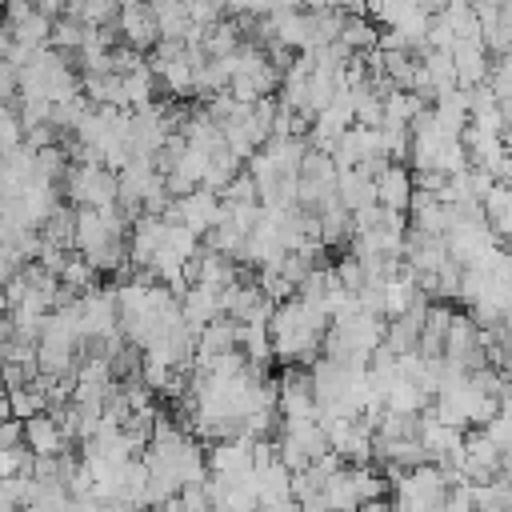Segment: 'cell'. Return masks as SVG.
<instances>
[{
  "mask_svg": "<svg viewBox=\"0 0 512 512\" xmlns=\"http://www.w3.org/2000/svg\"><path fill=\"white\" fill-rule=\"evenodd\" d=\"M0 420H12V404H8V388H0Z\"/></svg>",
  "mask_w": 512,
  "mask_h": 512,
  "instance_id": "obj_31",
  "label": "cell"
},
{
  "mask_svg": "<svg viewBox=\"0 0 512 512\" xmlns=\"http://www.w3.org/2000/svg\"><path fill=\"white\" fill-rule=\"evenodd\" d=\"M504 252H508V260H512V240H508V248H504Z\"/></svg>",
  "mask_w": 512,
  "mask_h": 512,
  "instance_id": "obj_33",
  "label": "cell"
},
{
  "mask_svg": "<svg viewBox=\"0 0 512 512\" xmlns=\"http://www.w3.org/2000/svg\"><path fill=\"white\" fill-rule=\"evenodd\" d=\"M68 4H72V0H40L36 8H40L44 16H52V20H56V12H60V8H68Z\"/></svg>",
  "mask_w": 512,
  "mask_h": 512,
  "instance_id": "obj_28",
  "label": "cell"
},
{
  "mask_svg": "<svg viewBox=\"0 0 512 512\" xmlns=\"http://www.w3.org/2000/svg\"><path fill=\"white\" fill-rule=\"evenodd\" d=\"M220 216H224V200H220L216 192H208V188H192L188 196H176V200L168 204V212H164V220L184 224V228H192L196 236H208V232L220 224Z\"/></svg>",
  "mask_w": 512,
  "mask_h": 512,
  "instance_id": "obj_3",
  "label": "cell"
},
{
  "mask_svg": "<svg viewBox=\"0 0 512 512\" xmlns=\"http://www.w3.org/2000/svg\"><path fill=\"white\" fill-rule=\"evenodd\" d=\"M500 16L512 24V0H500Z\"/></svg>",
  "mask_w": 512,
  "mask_h": 512,
  "instance_id": "obj_32",
  "label": "cell"
},
{
  "mask_svg": "<svg viewBox=\"0 0 512 512\" xmlns=\"http://www.w3.org/2000/svg\"><path fill=\"white\" fill-rule=\"evenodd\" d=\"M164 248H168V252H176V256L188 264V260L200 252V236H196L192 228H184V224H172V220H168V224H164Z\"/></svg>",
  "mask_w": 512,
  "mask_h": 512,
  "instance_id": "obj_23",
  "label": "cell"
},
{
  "mask_svg": "<svg viewBox=\"0 0 512 512\" xmlns=\"http://www.w3.org/2000/svg\"><path fill=\"white\" fill-rule=\"evenodd\" d=\"M420 68H424V76H428V88H432V96H444V92H452V88H456L452 52H432V48H424V60H420Z\"/></svg>",
  "mask_w": 512,
  "mask_h": 512,
  "instance_id": "obj_20",
  "label": "cell"
},
{
  "mask_svg": "<svg viewBox=\"0 0 512 512\" xmlns=\"http://www.w3.org/2000/svg\"><path fill=\"white\" fill-rule=\"evenodd\" d=\"M480 432L500 448V456H512V416L508 412H496Z\"/></svg>",
  "mask_w": 512,
  "mask_h": 512,
  "instance_id": "obj_25",
  "label": "cell"
},
{
  "mask_svg": "<svg viewBox=\"0 0 512 512\" xmlns=\"http://www.w3.org/2000/svg\"><path fill=\"white\" fill-rule=\"evenodd\" d=\"M416 4H420V12H428V16H440L448 0H416Z\"/></svg>",
  "mask_w": 512,
  "mask_h": 512,
  "instance_id": "obj_29",
  "label": "cell"
},
{
  "mask_svg": "<svg viewBox=\"0 0 512 512\" xmlns=\"http://www.w3.org/2000/svg\"><path fill=\"white\" fill-rule=\"evenodd\" d=\"M328 332V312L300 300V296H288L284 304L272 308V320H268V340H272V356H280L288 368H312V360L320 356V340Z\"/></svg>",
  "mask_w": 512,
  "mask_h": 512,
  "instance_id": "obj_1",
  "label": "cell"
},
{
  "mask_svg": "<svg viewBox=\"0 0 512 512\" xmlns=\"http://www.w3.org/2000/svg\"><path fill=\"white\" fill-rule=\"evenodd\" d=\"M336 200L344 204V212H348V216H352V212H364V208H372V204H376V180H372V176H364L360 168L340 172V176H336Z\"/></svg>",
  "mask_w": 512,
  "mask_h": 512,
  "instance_id": "obj_12",
  "label": "cell"
},
{
  "mask_svg": "<svg viewBox=\"0 0 512 512\" xmlns=\"http://www.w3.org/2000/svg\"><path fill=\"white\" fill-rule=\"evenodd\" d=\"M240 356L248 364H268L272 356V340H268V324H240Z\"/></svg>",
  "mask_w": 512,
  "mask_h": 512,
  "instance_id": "obj_21",
  "label": "cell"
},
{
  "mask_svg": "<svg viewBox=\"0 0 512 512\" xmlns=\"http://www.w3.org/2000/svg\"><path fill=\"white\" fill-rule=\"evenodd\" d=\"M180 316H184V324L192 332H200L204 324H212V320L224 316V292L212 288V284H188L180 292Z\"/></svg>",
  "mask_w": 512,
  "mask_h": 512,
  "instance_id": "obj_7",
  "label": "cell"
},
{
  "mask_svg": "<svg viewBox=\"0 0 512 512\" xmlns=\"http://www.w3.org/2000/svg\"><path fill=\"white\" fill-rule=\"evenodd\" d=\"M428 408H432V396L404 376H396V384L384 392V412H392V416H420Z\"/></svg>",
  "mask_w": 512,
  "mask_h": 512,
  "instance_id": "obj_13",
  "label": "cell"
},
{
  "mask_svg": "<svg viewBox=\"0 0 512 512\" xmlns=\"http://www.w3.org/2000/svg\"><path fill=\"white\" fill-rule=\"evenodd\" d=\"M20 428H24V448L32 456H64L72 444L60 416H52V412H36V416L20 420Z\"/></svg>",
  "mask_w": 512,
  "mask_h": 512,
  "instance_id": "obj_6",
  "label": "cell"
},
{
  "mask_svg": "<svg viewBox=\"0 0 512 512\" xmlns=\"http://www.w3.org/2000/svg\"><path fill=\"white\" fill-rule=\"evenodd\" d=\"M84 24L80 20H72V16H56L52 20V36H48V48H56V52H80V44H84Z\"/></svg>",
  "mask_w": 512,
  "mask_h": 512,
  "instance_id": "obj_22",
  "label": "cell"
},
{
  "mask_svg": "<svg viewBox=\"0 0 512 512\" xmlns=\"http://www.w3.org/2000/svg\"><path fill=\"white\" fill-rule=\"evenodd\" d=\"M120 36H124V48H132V52H140V56L160 44V28H156V16H152L148 0L120 8Z\"/></svg>",
  "mask_w": 512,
  "mask_h": 512,
  "instance_id": "obj_9",
  "label": "cell"
},
{
  "mask_svg": "<svg viewBox=\"0 0 512 512\" xmlns=\"http://www.w3.org/2000/svg\"><path fill=\"white\" fill-rule=\"evenodd\" d=\"M220 200H224V204H260V200H256V180H252L248 172H236V176L228 180V188L220 192Z\"/></svg>",
  "mask_w": 512,
  "mask_h": 512,
  "instance_id": "obj_24",
  "label": "cell"
},
{
  "mask_svg": "<svg viewBox=\"0 0 512 512\" xmlns=\"http://www.w3.org/2000/svg\"><path fill=\"white\" fill-rule=\"evenodd\" d=\"M316 500H320L328 512H360V492H356V484H352L348 464L324 480V488H320Z\"/></svg>",
  "mask_w": 512,
  "mask_h": 512,
  "instance_id": "obj_14",
  "label": "cell"
},
{
  "mask_svg": "<svg viewBox=\"0 0 512 512\" xmlns=\"http://www.w3.org/2000/svg\"><path fill=\"white\" fill-rule=\"evenodd\" d=\"M316 392H312V372L308 368H288L276 384V416L280 420H316Z\"/></svg>",
  "mask_w": 512,
  "mask_h": 512,
  "instance_id": "obj_4",
  "label": "cell"
},
{
  "mask_svg": "<svg viewBox=\"0 0 512 512\" xmlns=\"http://www.w3.org/2000/svg\"><path fill=\"white\" fill-rule=\"evenodd\" d=\"M412 168L404 164H388L380 176H376V204L388 208V212H404L408 216V204H412Z\"/></svg>",
  "mask_w": 512,
  "mask_h": 512,
  "instance_id": "obj_10",
  "label": "cell"
},
{
  "mask_svg": "<svg viewBox=\"0 0 512 512\" xmlns=\"http://www.w3.org/2000/svg\"><path fill=\"white\" fill-rule=\"evenodd\" d=\"M64 196L72 208H112L116 204V172L104 164H68L64 172Z\"/></svg>",
  "mask_w": 512,
  "mask_h": 512,
  "instance_id": "obj_2",
  "label": "cell"
},
{
  "mask_svg": "<svg viewBox=\"0 0 512 512\" xmlns=\"http://www.w3.org/2000/svg\"><path fill=\"white\" fill-rule=\"evenodd\" d=\"M208 476L212 480H240L252 472V444L248 440H216L208 452Z\"/></svg>",
  "mask_w": 512,
  "mask_h": 512,
  "instance_id": "obj_8",
  "label": "cell"
},
{
  "mask_svg": "<svg viewBox=\"0 0 512 512\" xmlns=\"http://www.w3.org/2000/svg\"><path fill=\"white\" fill-rule=\"evenodd\" d=\"M8 448H24V428L20 420H0V452Z\"/></svg>",
  "mask_w": 512,
  "mask_h": 512,
  "instance_id": "obj_26",
  "label": "cell"
},
{
  "mask_svg": "<svg viewBox=\"0 0 512 512\" xmlns=\"http://www.w3.org/2000/svg\"><path fill=\"white\" fill-rule=\"evenodd\" d=\"M452 68H456V88H476L488 80V52L480 40H456L452 44Z\"/></svg>",
  "mask_w": 512,
  "mask_h": 512,
  "instance_id": "obj_11",
  "label": "cell"
},
{
  "mask_svg": "<svg viewBox=\"0 0 512 512\" xmlns=\"http://www.w3.org/2000/svg\"><path fill=\"white\" fill-rule=\"evenodd\" d=\"M64 16L80 20L84 28H108L120 16V0H72L64 8Z\"/></svg>",
  "mask_w": 512,
  "mask_h": 512,
  "instance_id": "obj_19",
  "label": "cell"
},
{
  "mask_svg": "<svg viewBox=\"0 0 512 512\" xmlns=\"http://www.w3.org/2000/svg\"><path fill=\"white\" fill-rule=\"evenodd\" d=\"M40 240L48 244V248H60V252H68L72 248V240H76V208L68 204H60L44 224H40Z\"/></svg>",
  "mask_w": 512,
  "mask_h": 512,
  "instance_id": "obj_16",
  "label": "cell"
},
{
  "mask_svg": "<svg viewBox=\"0 0 512 512\" xmlns=\"http://www.w3.org/2000/svg\"><path fill=\"white\" fill-rule=\"evenodd\" d=\"M120 84H124V100H128V108H144V104H156V72L148 68V64H136L132 72H124L120 76Z\"/></svg>",
  "mask_w": 512,
  "mask_h": 512,
  "instance_id": "obj_18",
  "label": "cell"
},
{
  "mask_svg": "<svg viewBox=\"0 0 512 512\" xmlns=\"http://www.w3.org/2000/svg\"><path fill=\"white\" fill-rule=\"evenodd\" d=\"M352 56H364V52H372L376 48V40H380V28L368 20V16H344V28H340V36H336Z\"/></svg>",
  "mask_w": 512,
  "mask_h": 512,
  "instance_id": "obj_17",
  "label": "cell"
},
{
  "mask_svg": "<svg viewBox=\"0 0 512 512\" xmlns=\"http://www.w3.org/2000/svg\"><path fill=\"white\" fill-rule=\"evenodd\" d=\"M480 212H484V220H488V228H492L496 240H512V188L508 184H496L484 196Z\"/></svg>",
  "mask_w": 512,
  "mask_h": 512,
  "instance_id": "obj_15",
  "label": "cell"
},
{
  "mask_svg": "<svg viewBox=\"0 0 512 512\" xmlns=\"http://www.w3.org/2000/svg\"><path fill=\"white\" fill-rule=\"evenodd\" d=\"M500 412L512 416V384H504V392H500Z\"/></svg>",
  "mask_w": 512,
  "mask_h": 512,
  "instance_id": "obj_30",
  "label": "cell"
},
{
  "mask_svg": "<svg viewBox=\"0 0 512 512\" xmlns=\"http://www.w3.org/2000/svg\"><path fill=\"white\" fill-rule=\"evenodd\" d=\"M20 268H24V260H20V256H16L8 244H0V288H4V284H8V280L20 272Z\"/></svg>",
  "mask_w": 512,
  "mask_h": 512,
  "instance_id": "obj_27",
  "label": "cell"
},
{
  "mask_svg": "<svg viewBox=\"0 0 512 512\" xmlns=\"http://www.w3.org/2000/svg\"><path fill=\"white\" fill-rule=\"evenodd\" d=\"M416 440H420V448H424V460H428V464L448 468V464L456 460V452H460L464 432H460V428L440 424V420L432 416V408H428V412H420V416H416Z\"/></svg>",
  "mask_w": 512,
  "mask_h": 512,
  "instance_id": "obj_5",
  "label": "cell"
}]
</instances>
